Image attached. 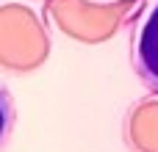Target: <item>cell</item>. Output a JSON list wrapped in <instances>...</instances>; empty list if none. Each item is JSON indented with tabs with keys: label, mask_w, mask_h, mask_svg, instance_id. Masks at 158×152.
<instances>
[{
	"label": "cell",
	"mask_w": 158,
	"mask_h": 152,
	"mask_svg": "<svg viewBox=\"0 0 158 152\" xmlns=\"http://www.w3.org/2000/svg\"><path fill=\"white\" fill-rule=\"evenodd\" d=\"M133 64H136V75L142 80V86L158 94V0L150 6L139 33H136Z\"/></svg>",
	"instance_id": "1"
},
{
	"label": "cell",
	"mask_w": 158,
	"mask_h": 152,
	"mask_svg": "<svg viewBox=\"0 0 158 152\" xmlns=\"http://www.w3.org/2000/svg\"><path fill=\"white\" fill-rule=\"evenodd\" d=\"M14 127V100L6 86H0V147L6 144L8 133Z\"/></svg>",
	"instance_id": "2"
}]
</instances>
